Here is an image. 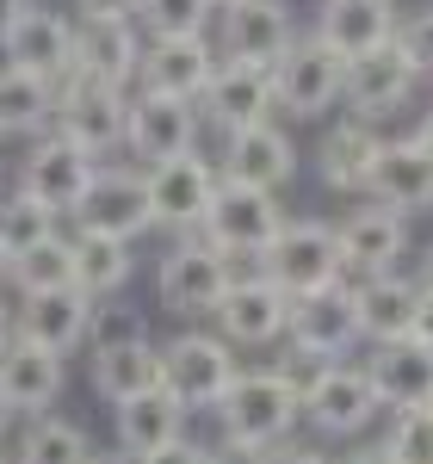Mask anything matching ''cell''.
<instances>
[{"instance_id":"6da1fadb","label":"cell","mask_w":433,"mask_h":464,"mask_svg":"<svg viewBox=\"0 0 433 464\" xmlns=\"http://www.w3.org/2000/svg\"><path fill=\"white\" fill-rule=\"evenodd\" d=\"M211 415H216V428H223V440H242V446H266L273 452L303 421V378L297 372H279V365L242 372Z\"/></svg>"},{"instance_id":"7a4b0ae2","label":"cell","mask_w":433,"mask_h":464,"mask_svg":"<svg viewBox=\"0 0 433 464\" xmlns=\"http://www.w3.org/2000/svg\"><path fill=\"white\" fill-rule=\"evenodd\" d=\"M285 223H291V217H285V205H279V192H260V186H236V179H223L198 236H205L229 266H236V260L260 266V254L279 242Z\"/></svg>"},{"instance_id":"3957f363","label":"cell","mask_w":433,"mask_h":464,"mask_svg":"<svg viewBox=\"0 0 433 464\" xmlns=\"http://www.w3.org/2000/svg\"><path fill=\"white\" fill-rule=\"evenodd\" d=\"M236 378H242L236 347H229L216 328H180V334L161 347V384L186 402V415H211L216 402L229 396Z\"/></svg>"},{"instance_id":"277c9868","label":"cell","mask_w":433,"mask_h":464,"mask_svg":"<svg viewBox=\"0 0 433 464\" xmlns=\"http://www.w3.org/2000/svg\"><path fill=\"white\" fill-rule=\"evenodd\" d=\"M229 260L205 242V236H186L155 260V304L180 322H211L216 304L229 297Z\"/></svg>"},{"instance_id":"5b68a950","label":"cell","mask_w":433,"mask_h":464,"mask_svg":"<svg viewBox=\"0 0 433 464\" xmlns=\"http://www.w3.org/2000/svg\"><path fill=\"white\" fill-rule=\"evenodd\" d=\"M260 273L285 297H310V291L347 285V260H341V229H328L316 217H291L279 242L260 254Z\"/></svg>"},{"instance_id":"8992f818","label":"cell","mask_w":433,"mask_h":464,"mask_svg":"<svg viewBox=\"0 0 433 464\" xmlns=\"http://www.w3.org/2000/svg\"><path fill=\"white\" fill-rule=\"evenodd\" d=\"M100 168H106V161H100L93 149H81L74 137H63V130H43V137H32L25 161H19V192H32L43 211L74 217L87 205V186L100 179Z\"/></svg>"},{"instance_id":"52a82bcc","label":"cell","mask_w":433,"mask_h":464,"mask_svg":"<svg viewBox=\"0 0 433 464\" xmlns=\"http://www.w3.org/2000/svg\"><path fill=\"white\" fill-rule=\"evenodd\" d=\"M378 384L371 372L353 359H334V365H310L303 372V421L328 440H353L378 421Z\"/></svg>"},{"instance_id":"ba28073f","label":"cell","mask_w":433,"mask_h":464,"mask_svg":"<svg viewBox=\"0 0 433 464\" xmlns=\"http://www.w3.org/2000/svg\"><path fill=\"white\" fill-rule=\"evenodd\" d=\"M285 341L303 365H334V359H347L365 341L353 285H328V291H310V297H291Z\"/></svg>"},{"instance_id":"9c48e42d","label":"cell","mask_w":433,"mask_h":464,"mask_svg":"<svg viewBox=\"0 0 433 464\" xmlns=\"http://www.w3.org/2000/svg\"><path fill=\"white\" fill-rule=\"evenodd\" d=\"M273 93H279V111L291 118H322V111L347 106V63L310 32L273 63Z\"/></svg>"},{"instance_id":"30bf717a","label":"cell","mask_w":433,"mask_h":464,"mask_svg":"<svg viewBox=\"0 0 433 464\" xmlns=\"http://www.w3.org/2000/svg\"><path fill=\"white\" fill-rule=\"evenodd\" d=\"M143 174H149L155 229H168L174 242L198 236L205 217H211V198H216V186H223V174H216L198 149H192V155H174V161H161V168H143Z\"/></svg>"},{"instance_id":"8fae6325","label":"cell","mask_w":433,"mask_h":464,"mask_svg":"<svg viewBox=\"0 0 433 464\" xmlns=\"http://www.w3.org/2000/svg\"><path fill=\"white\" fill-rule=\"evenodd\" d=\"M124 124H130V87H106L87 74L56 81V130L74 137L81 149H93V155L124 149Z\"/></svg>"},{"instance_id":"7c38bea8","label":"cell","mask_w":433,"mask_h":464,"mask_svg":"<svg viewBox=\"0 0 433 464\" xmlns=\"http://www.w3.org/2000/svg\"><path fill=\"white\" fill-rule=\"evenodd\" d=\"M198 130H205V106H198V100L130 93L124 149H130L143 168H161V161H174V155H192V149H198Z\"/></svg>"},{"instance_id":"4fadbf2b","label":"cell","mask_w":433,"mask_h":464,"mask_svg":"<svg viewBox=\"0 0 433 464\" xmlns=\"http://www.w3.org/2000/svg\"><path fill=\"white\" fill-rule=\"evenodd\" d=\"M93 297L81 285H56V291H32V297H19L13 304V322H19V341H32L43 353L69 359L74 347H87V334H93Z\"/></svg>"},{"instance_id":"5bb4252c","label":"cell","mask_w":433,"mask_h":464,"mask_svg":"<svg viewBox=\"0 0 433 464\" xmlns=\"http://www.w3.org/2000/svg\"><path fill=\"white\" fill-rule=\"evenodd\" d=\"M0 56H6V69L69 81L74 74V19H63L56 6H32L25 0V13L0 32Z\"/></svg>"},{"instance_id":"9a60e30c","label":"cell","mask_w":433,"mask_h":464,"mask_svg":"<svg viewBox=\"0 0 433 464\" xmlns=\"http://www.w3.org/2000/svg\"><path fill=\"white\" fill-rule=\"evenodd\" d=\"M216 74L211 37H143L137 56V93H168V100H205Z\"/></svg>"},{"instance_id":"2e32d148","label":"cell","mask_w":433,"mask_h":464,"mask_svg":"<svg viewBox=\"0 0 433 464\" xmlns=\"http://www.w3.org/2000/svg\"><path fill=\"white\" fill-rule=\"evenodd\" d=\"M291 44H297V19L285 0H242V6L216 13V56H229V63L273 69Z\"/></svg>"},{"instance_id":"e0dca14e","label":"cell","mask_w":433,"mask_h":464,"mask_svg":"<svg viewBox=\"0 0 433 464\" xmlns=\"http://www.w3.org/2000/svg\"><path fill=\"white\" fill-rule=\"evenodd\" d=\"M402 254H409V217L390 211V205H371V198H365L360 211L341 223L347 285H360V279H384V273H402Z\"/></svg>"},{"instance_id":"ac0fdd59","label":"cell","mask_w":433,"mask_h":464,"mask_svg":"<svg viewBox=\"0 0 433 464\" xmlns=\"http://www.w3.org/2000/svg\"><path fill=\"white\" fill-rule=\"evenodd\" d=\"M216 334L229 341V347H266V341H279L291 322V297L266 273H236L229 279V297L216 304Z\"/></svg>"},{"instance_id":"d6986e66","label":"cell","mask_w":433,"mask_h":464,"mask_svg":"<svg viewBox=\"0 0 433 464\" xmlns=\"http://www.w3.org/2000/svg\"><path fill=\"white\" fill-rule=\"evenodd\" d=\"M198 106H205V124H216L223 137H236V130H248V124H266V118L279 111L273 69L216 56V74H211V87H205V100H198Z\"/></svg>"},{"instance_id":"ffe728a7","label":"cell","mask_w":433,"mask_h":464,"mask_svg":"<svg viewBox=\"0 0 433 464\" xmlns=\"http://www.w3.org/2000/svg\"><path fill=\"white\" fill-rule=\"evenodd\" d=\"M74 229H100V236H124L137 242L155 229V205H149V174L137 168H100L87 186V205L74 211Z\"/></svg>"},{"instance_id":"44dd1931","label":"cell","mask_w":433,"mask_h":464,"mask_svg":"<svg viewBox=\"0 0 433 464\" xmlns=\"http://www.w3.org/2000/svg\"><path fill=\"white\" fill-rule=\"evenodd\" d=\"M421 87V69L409 63L402 44H384V50H365L347 63V111L353 118H390L397 106H409V93Z\"/></svg>"},{"instance_id":"7402d4cb","label":"cell","mask_w":433,"mask_h":464,"mask_svg":"<svg viewBox=\"0 0 433 464\" xmlns=\"http://www.w3.org/2000/svg\"><path fill=\"white\" fill-rule=\"evenodd\" d=\"M87 353H93V365H87L93 396L111 402V409L161 384V341H149V328L143 334H118V341H93Z\"/></svg>"},{"instance_id":"603a6c76","label":"cell","mask_w":433,"mask_h":464,"mask_svg":"<svg viewBox=\"0 0 433 464\" xmlns=\"http://www.w3.org/2000/svg\"><path fill=\"white\" fill-rule=\"evenodd\" d=\"M63 384H69V359L43 353L32 341H13V347L0 353V402H6L19 421L50 415L56 396H63Z\"/></svg>"},{"instance_id":"cb8c5ba5","label":"cell","mask_w":433,"mask_h":464,"mask_svg":"<svg viewBox=\"0 0 433 464\" xmlns=\"http://www.w3.org/2000/svg\"><path fill=\"white\" fill-rule=\"evenodd\" d=\"M371 205H390V211L415 217V211H433V155L421 149V137H384V155L371 168V186H365Z\"/></svg>"},{"instance_id":"d4e9b609","label":"cell","mask_w":433,"mask_h":464,"mask_svg":"<svg viewBox=\"0 0 433 464\" xmlns=\"http://www.w3.org/2000/svg\"><path fill=\"white\" fill-rule=\"evenodd\" d=\"M365 372H371L378 402H384L390 415H402V409H428L433 402V347L415 341V334L378 341V347L365 353Z\"/></svg>"},{"instance_id":"484cf974","label":"cell","mask_w":433,"mask_h":464,"mask_svg":"<svg viewBox=\"0 0 433 464\" xmlns=\"http://www.w3.org/2000/svg\"><path fill=\"white\" fill-rule=\"evenodd\" d=\"M291 174H297V143H291L273 118L236 130V137H223V179L279 192V186H291Z\"/></svg>"},{"instance_id":"4316f807","label":"cell","mask_w":433,"mask_h":464,"mask_svg":"<svg viewBox=\"0 0 433 464\" xmlns=\"http://www.w3.org/2000/svg\"><path fill=\"white\" fill-rule=\"evenodd\" d=\"M137 56H143L137 19H74V74L106 81V87H130Z\"/></svg>"},{"instance_id":"83f0119b","label":"cell","mask_w":433,"mask_h":464,"mask_svg":"<svg viewBox=\"0 0 433 464\" xmlns=\"http://www.w3.org/2000/svg\"><path fill=\"white\" fill-rule=\"evenodd\" d=\"M111 428H118V452L143 464L149 452L174 446V440L186 433V402L168 391V384H155V391L118 402V409H111Z\"/></svg>"},{"instance_id":"f1b7e54d","label":"cell","mask_w":433,"mask_h":464,"mask_svg":"<svg viewBox=\"0 0 433 464\" xmlns=\"http://www.w3.org/2000/svg\"><path fill=\"white\" fill-rule=\"evenodd\" d=\"M397 6L390 0H322V19H316V37L341 63H353L365 50H384L397 44Z\"/></svg>"},{"instance_id":"f546056e","label":"cell","mask_w":433,"mask_h":464,"mask_svg":"<svg viewBox=\"0 0 433 464\" xmlns=\"http://www.w3.org/2000/svg\"><path fill=\"white\" fill-rule=\"evenodd\" d=\"M378 155H384V130H378L371 118H353V111H347L322 137V179L334 192H347V198H365Z\"/></svg>"},{"instance_id":"4dcf8cb0","label":"cell","mask_w":433,"mask_h":464,"mask_svg":"<svg viewBox=\"0 0 433 464\" xmlns=\"http://www.w3.org/2000/svg\"><path fill=\"white\" fill-rule=\"evenodd\" d=\"M353 304H360V328L365 341H402L415 334V310H421V285L409 273H384V279H360L353 285Z\"/></svg>"},{"instance_id":"1f68e13d","label":"cell","mask_w":433,"mask_h":464,"mask_svg":"<svg viewBox=\"0 0 433 464\" xmlns=\"http://www.w3.org/2000/svg\"><path fill=\"white\" fill-rule=\"evenodd\" d=\"M137 273V242L124 236H100V229H74V285L87 291L93 304H106L130 285Z\"/></svg>"},{"instance_id":"d6a6232c","label":"cell","mask_w":433,"mask_h":464,"mask_svg":"<svg viewBox=\"0 0 433 464\" xmlns=\"http://www.w3.org/2000/svg\"><path fill=\"white\" fill-rule=\"evenodd\" d=\"M56 130V81L0 63V143L6 137H43Z\"/></svg>"},{"instance_id":"836d02e7","label":"cell","mask_w":433,"mask_h":464,"mask_svg":"<svg viewBox=\"0 0 433 464\" xmlns=\"http://www.w3.org/2000/svg\"><path fill=\"white\" fill-rule=\"evenodd\" d=\"M13 464H93L100 452H93V440H87V428L81 421H69V415H37V421H19L13 428Z\"/></svg>"},{"instance_id":"e575fe53","label":"cell","mask_w":433,"mask_h":464,"mask_svg":"<svg viewBox=\"0 0 433 464\" xmlns=\"http://www.w3.org/2000/svg\"><path fill=\"white\" fill-rule=\"evenodd\" d=\"M50 236H63V217L43 211L32 192H6L0 198V248H6V260H25Z\"/></svg>"},{"instance_id":"d590c367","label":"cell","mask_w":433,"mask_h":464,"mask_svg":"<svg viewBox=\"0 0 433 464\" xmlns=\"http://www.w3.org/2000/svg\"><path fill=\"white\" fill-rule=\"evenodd\" d=\"M56 285H74V236H50L25 260H13V297L56 291Z\"/></svg>"},{"instance_id":"8d00e7d4","label":"cell","mask_w":433,"mask_h":464,"mask_svg":"<svg viewBox=\"0 0 433 464\" xmlns=\"http://www.w3.org/2000/svg\"><path fill=\"white\" fill-rule=\"evenodd\" d=\"M216 19L211 0H143L137 6V25L149 37H205Z\"/></svg>"},{"instance_id":"74e56055","label":"cell","mask_w":433,"mask_h":464,"mask_svg":"<svg viewBox=\"0 0 433 464\" xmlns=\"http://www.w3.org/2000/svg\"><path fill=\"white\" fill-rule=\"evenodd\" d=\"M384 446L397 452V464H433V402L428 409H402L384 433Z\"/></svg>"},{"instance_id":"f35d334b","label":"cell","mask_w":433,"mask_h":464,"mask_svg":"<svg viewBox=\"0 0 433 464\" xmlns=\"http://www.w3.org/2000/svg\"><path fill=\"white\" fill-rule=\"evenodd\" d=\"M397 44L409 50V63L421 69V81L433 74V6H421V13H409L397 25Z\"/></svg>"},{"instance_id":"ab89813d","label":"cell","mask_w":433,"mask_h":464,"mask_svg":"<svg viewBox=\"0 0 433 464\" xmlns=\"http://www.w3.org/2000/svg\"><path fill=\"white\" fill-rule=\"evenodd\" d=\"M143 464H216V446H205V440H174V446H161V452H149Z\"/></svg>"},{"instance_id":"60d3db41","label":"cell","mask_w":433,"mask_h":464,"mask_svg":"<svg viewBox=\"0 0 433 464\" xmlns=\"http://www.w3.org/2000/svg\"><path fill=\"white\" fill-rule=\"evenodd\" d=\"M74 6H81V19H137L143 0H74Z\"/></svg>"},{"instance_id":"b9f144b4","label":"cell","mask_w":433,"mask_h":464,"mask_svg":"<svg viewBox=\"0 0 433 464\" xmlns=\"http://www.w3.org/2000/svg\"><path fill=\"white\" fill-rule=\"evenodd\" d=\"M216 464H273L266 446H242V440H216Z\"/></svg>"},{"instance_id":"7bdbcfd3","label":"cell","mask_w":433,"mask_h":464,"mask_svg":"<svg viewBox=\"0 0 433 464\" xmlns=\"http://www.w3.org/2000/svg\"><path fill=\"white\" fill-rule=\"evenodd\" d=\"M273 464H334V459L310 452V446H273Z\"/></svg>"},{"instance_id":"ee69618b","label":"cell","mask_w":433,"mask_h":464,"mask_svg":"<svg viewBox=\"0 0 433 464\" xmlns=\"http://www.w3.org/2000/svg\"><path fill=\"white\" fill-rule=\"evenodd\" d=\"M415 341L433 347V291H421V310H415Z\"/></svg>"},{"instance_id":"f6af8a7d","label":"cell","mask_w":433,"mask_h":464,"mask_svg":"<svg viewBox=\"0 0 433 464\" xmlns=\"http://www.w3.org/2000/svg\"><path fill=\"white\" fill-rule=\"evenodd\" d=\"M341 464H397V452L390 446H360V452H347Z\"/></svg>"},{"instance_id":"bcb514c9","label":"cell","mask_w":433,"mask_h":464,"mask_svg":"<svg viewBox=\"0 0 433 464\" xmlns=\"http://www.w3.org/2000/svg\"><path fill=\"white\" fill-rule=\"evenodd\" d=\"M13 341H19V322H13V304H6V297H0V353H6V347H13Z\"/></svg>"},{"instance_id":"7dc6e473","label":"cell","mask_w":433,"mask_h":464,"mask_svg":"<svg viewBox=\"0 0 433 464\" xmlns=\"http://www.w3.org/2000/svg\"><path fill=\"white\" fill-rule=\"evenodd\" d=\"M415 285H421V291H433V248L421 254V260H415Z\"/></svg>"},{"instance_id":"c3c4849f","label":"cell","mask_w":433,"mask_h":464,"mask_svg":"<svg viewBox=\"0 0 433 464\" xmlns=\"http://www.w3.org/2000/svg\"><path fill=\"white\" fill-rule=\"evenodd\" d=\"M19 13H25V0H0V32H6V25H13Z\"/></svg>"},{"instance_id":"681fc988","label":"cell","mask_w":433,"mask_h":464,"mask_svg":"<svg viewBox=\"0 0 433 464\" xmlns=\"http://www.w3.org/2000/svg\"><path fill=\"white\" fill-rule=\"evenodd\" d=\"M415 137H421V149H428V155H433V111H428V118H421V124H415Z\"/></svg>"},{"instance_id":"f907efd6","label":"cell","mask_w":433,"mask_h":464,"mask_svg":"<svg viewBox=\"0 0 433 464\" xmlns=\"http://www.w3.org/2000/svg\"><path fill=\"white\" fill-rule=\"evenodd\" d=\"M13 291V260H6V248H0V297Z\"/></svg>"},{"instance_id":"816d5d0a","label":"cell","mask_w":433,"mask_h":464,"mask_svg":"<svg viewBox=\"0 0 433 464\" xmlns=\"http://www.w3.org/2000/svg\"><path fill=\"white\" fill-rule=\"evenodd\" d=\"M13 421H19V415H13V409H6V402H0V440H6V433H13Z\"/></svg>"},{"instance_id":"f5cc1de1","label":"cell","mask_w":433,"mask_h":464,"mask_svg":"<svg viewBox=\"0 0 433 464\" xmlns=\"http://www.w3.org/2000/svg\"><path fill=\"white\" fill-rule=\"evenodd\" d=\"M93 464H137V459H124V452H100Z\"/></svg>"},{"instance_id":"db71d44e","label":"cell","mask_w":433,"mask_h":464,"mask_svg":"<svg viewBox=\"0 0 433 464\" xmlns=\"http://www.w3.org/2000/svg\"><path fill=\"white\" fill-rule=\"evenodd\" d=\"M211 6H216V13H229V6H242V0H211Z\"/></svg>"},{"instance_id":"11a10c76","label":"cell","mask_w":433,"mask_h":464,"mask_svg":"<svg viewBox=\"0 0 433 464\" xmlns=\"http://www.w3.org/2000/svg\"><path fill=\"white\" fill-rule=\"evenodd\" d=\"M0 464H13V459H6V452H0Z\"/></svg>"}]
</instances>
